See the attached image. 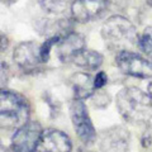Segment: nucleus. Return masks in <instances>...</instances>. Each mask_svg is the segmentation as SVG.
Wrapping results in <instances>:
<instances>
[{
	"label": "nucleus",
	"mask_w": 152,
	"mask_h": 152,
	"mask_svg": "<svg viewBox=\"0 0 152 152\" xmlns=\"http://www.w3.org/2000/svg\"><path fill=\"white\" fill-rule=\"evenodd\" d=\"M42 126L37 121H28L17 128L10 141V150L15 152L37 151L42 137Z\"/></svg>",
	"instance_id": "39448f33"
},
{
	"label": "nucleus",
	"mask_w": 152,
	"mask_h": 152,
	"mask_svg": "<svg viewBox=\"0 0 152 152\" xmlns=\"http://www.w3.org/2000/svg\"><path fill=\"white\" fill-rule=\"evenodd\" d=\"M109 8V0H72L71 17L77 23H90L102 18Z\"/></svg>",
	"instance_id": "6e6552de"
},
{
	"label": "nucleus",
	"mask_w": 152,
	"mask_h": 152,
	"mask_svg": "<svg viewBox=\"0 0 152 152\" xmlns=\"http://www.w3.org/2000/svg\"><path fill=\"white\" fill-rule=\"evenodd\" d=\"M115 64L123 74L132 77H152V64L136 52H132L129 50L118 51L115 55Z\"/></svg>",
	"instance_id": "423d86ee"
},
{
	"label": "nucleus",
	"mask_w": 152,
	"mask_h": 152,
	"mask_svg": "<svg viewBox=\"0 0 152 152\" xmlns=\"http://www.w3.org/2000/svg\"><path fill=\"white\" fill-rule=\"evenodd\" d=\"M18 0H1L3 4H5V5H13L14 3H17Z\"/></svg>",
	"instance_id": "4be33fe9"
},
{
	"label": "nucleus",
	"mask_w": 152,
	"mask_h": 152,
	"mask_svg": "<svg viewBox=\"0 0 152 152\" xmlns=\"http://www.w3.org/2000/svg\"><path fill=\"white\" fill-rule=\"evenodd\" d=\"M115 105L123 119L132 124H147L152 119V99L136 86L123 88L115 96Z\"/></svg>",
	"instance_id": "f257e3e1"
},
{
	"label": "nucleus",
	"mask_w": 152,
	"mask_h": 152,
	"mask_svg": "<svg viewBox=\"0 0 152 152\" xmlns=\"http://www.w3.org/2000/svg\"><path fill=\"white\" fill-rule=\"evenodd\" d=\"M61 39L60 36H50L39 47V55H41V60L42 62L46 64L47 61L50 60V53H51V50L56 45H58V42Z\"/></svg>",
	"instance_id": "2eb2a0df"
},
{
	"label": "nucleus",
	"mask_w": 152,
	"mask_h": 152,
	"mask_svg": "<svg viewBox=\"0 0 152 152\" xmlns=\"http://www.w3.org/2000/svg\"><path fill=\"white\" fill-rule=\"evenodd\" d=\"M8 66H7V64L4 62V61H1V85H3V88H4V83L7 84V81H8Z\"/></svg>",
	"instance_id": "6ab92c4d"
},
{
	"label": "nucleus",
	"mask_w": 152,
	"mask_h": 152,
	"mask_svg": "<svg viewBox=\"0 0 152 152\" xmlns=\"http://www.w3.org/2000/svg\"><path fill=\"white\" fill-rule=\"evenodd\" d=\"M7 47H8V38L4 36V34H1V47H0L1 52H5Z\"/></svg>",
	"instance_id": "412c9836"
},
{
	"label": "nucleus",
	"mask_w": 152,
	"mask_h": 152,
	"mask_svg": "<svg viewBox=\"0 0 152 152\" xmlns=\"http://www.w3.org/2000/svg\"><path fill=\"white\" fill-rule=\"evenodd\" d=\"M138 48L146 55H152V27L145 28L138 37Z\"/></svg>",
	"instance_id": "dca6fc26"
},
{
	"label": "nucleus",
	"mask_w": 152,
	"mask_h": 152,
	"mask_svg": "<svg viewBox=\"0 0 152 152\" xmlns=\"http://www.w3.org/2000/svg\"><path fill=\"white\" fill-rule=\"evenodd\" d=\"M28 100L13 90L1 88L0 91V124L3 129H17L29 119Z\"/></svg>",
	"instance_id": "7ed1b4c3"
},
{
	"label": "nucleus",
	"mask_w": 152,
	"mask_h": 152,
	"mask_svg": "<svg viewBox=\"0 0 152 152\" xmlns=\"http://www.w3.org/2000/svg\"><path fill=\"white\" fill-rule=\"evenodd\" d=\"M151 136L150 133H145V136L142 137V146L145 147V148H148L150 147V143H151Z\"/></svg>",
	"instance_id": "aec40b11"
},
{
	"label": "nucleus",
	"mask_w": 152,
	"mask_h": 152,
	"mask_svg": "<svg viewBox=\"0 0 152 152\" xmlns=\"http://www.w3.org/2000/svg\"><path fill=\"white\" fill-rule=\"evenodd\" d=\"M72 150V142L65 132L56 128H47L42 133L37 151L69 152Z\"/></svg>",
	"instance_id": "9d476101"
},
{
	"label": "nucleus",
	"mask_w": 152,
	"mask_h": 152,
	"mask_svg": "<svg viewBox=\"0 0 152 152\" xmlns=\"http://www.w3.org/2000/svg\"><path fill=\"white\" fill-rule=\"evenodd\" d=\"M102 37L108 48L114 51L128 50L138 46V33L133 23L123 15L109 17L102 27Z\"/></svg>",
	"instance_id": "f03ea898"
},
{
	"label": "nucleus",
	"mask_w": 152,
	"mask_h": 152,
	"mask_svg": "<svg viewBox=\"0 0 152 152\" xmlns=\"http://www.w3.org/2000/svg\"><path fill=\"white\" fill-rule=\"evenodd\" d=\"M70 117L77 138L85 146L94 145L96 141V132L84 100L74 98V100L70 103Z\"/></svg>",
	"instance_id": "20e7f679"
},
{
	"label": "nucleus",
	"mask_w": 152,
	"mask_h": 152,
	"mask_svg": "<svg viewBox=\"0 0 152 152\" xmlns=\"http://www.w3.org/2000/svg\"><path fill=\"white\" fill-rule=\"evenodd\" d=\"M108 83V76L107 74L104 72V71H99V72L95 75V77H94V86L95 89H103L104 86L107 85Z\"/></svg>",
	"instance_id": "f3484780"
},
{
	"label": "nucleus",
	"mask_w": 152,
	"mask_h": 152,
	"mask_svg": "<svg viewBox=\"0 0 152 152\" xmlns=\"http://www.w3.org/2000/svg\"><path fill=\"white\" fill-rule=\"evenodd\" d=\"M147 93H148V95H150L151 99H152V83H150L148 86H147Z\"/></svg>",
	"instance_id": "5701e85b"
},
{
	"label": "nucleus",
	"mask_w": 152,
	"mask_h": 152,
	"mask_svg": "<svg viewBox=\"0 0 152 152\" xmlns=\"http://www.w3.org/2000/svg\"><path fill=\"white\" fill-rule=\"evenodd\" d=\"M70 85L74 91L75 99L85 100L90 96H93L95 93L94 79L86 72H76L70 77Z\"/></svg>",
	"instance_id": "f8f14e48"
},
{
	"label": "nucleus",
	"mask_w": 152,
	"mask_h": 152,
	"mask_svg": "<svg viewBox=\"0 0 152 152\" xmlns=\"http://www.w3.org/2000/svg\"><path fill=\"white\" fill-rule=\"evenodd\" d=\"M85 48H86L85 37L80 33L70 32L60 39L57 45V56L62 64H69L72 62L75 56Z\"/></svg>",
	"instance_id": "9b49d317"
},
{
	"label": "nucleus",
	"mask_w": 152,
	"mask_h": 152,
	"mask_svg": "<svg viewBox=\"0 0 152 152\" xmlns=\"http://www.w3.org/2000/svg\"><path fill=\"white\" fill-rule=\"evenodd\" d=\"M37 1L45 12L53 15H60L71 8L72 0H37Z\"/></svg>",
	"instance_id": "4468645a"
},
{
	"label": "nucleus",
	"mask_w": 152,
	"mask_h": 152,
	"mask_svg": "<svg viewBox=\"0 0 152 152\" xmlns=\"http://www.w3.org/2000/svg\"><path fill=\"white\" fill-rule=\"evenodd\" d=\"M39 47L37 42L26 41L19 43L13 52V61L24 74L37 72L43 64L39 55Z\"/></svg>",
	"instance_id": "0eeeda50"
},
{
	"label": "nucleus",
	"mask_w": 152,
	"mask_h": 152,
	"mask_svg": "<svg viewBox=\"0 0 152 152\" xmlns=\"http://www.w3.org/2000/svg\"><path fill=\"white\" fill-rule=\"evenodd\" d=\"M146 3H147V5H150L152 8V0H146Z\"/></svg>",
	"instance_id": "b1692460"
},
{
	"label": "nucleus",
	"mask_w": 152,
	"mask_h": 152,
	"mask_svg": "<svg viewBox=\"0 0 152 152\" xmlns=\"http://www.w3.org/2000/svg\"><path fill=\"white\" fill-rule=\"evenodd\" d=\"M103 61H104V57L102 53L85 48L75 56V58L72 60V64L84 70L95 71L103 65Z\"/></svg>",
	"instance_id": "ddd939ff"
},
{
	"label": "nucleus",
	"mask_w": 152,
	"mask_h": 152,
	"mask_svg": "<svg viewBox=\"0 0 152 152\" xmlns=\"http://www.w3.org/2000/svg\"><path fill=\"white\" fill-rule=\"evenodd\" d=\"M129 131L122 126H114L103 131L99 137L102 151H127L129 147Z\"/></svg>",
	"instance_id": "1a4fd4ad"
},
{
	"label": "nucleus",
	"mask_w": 152,
	"mask_h": 152,
	"mask_svg": "<svg viewBox=\"0 0 152 152\" xmlns=\"http://www.w3.org/2000/svg\"><path fill=\"white\" fill-rule=\"evenodd\" d=\"M45 100H46V103L50 105V109H51V117H52V118L57 117V114H58V112H60L58 104H57V103H52V102H53V99H52V96H51L48 93H46V94H45Z\"/></svg>",
	"instance_id": "a211bd4d"
}]
</instances>
